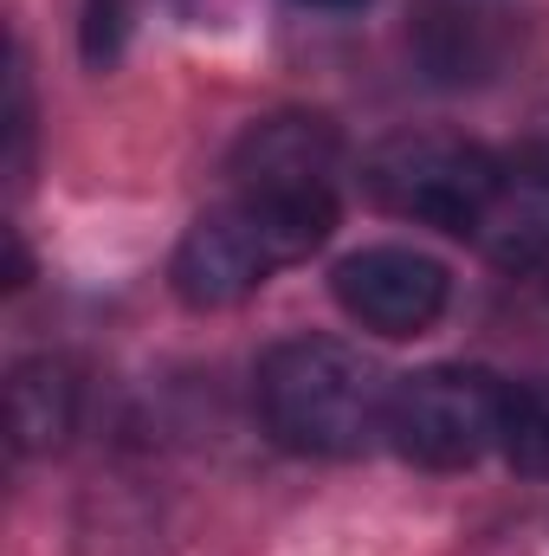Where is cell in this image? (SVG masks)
<instances>
[{"instance_id":"obj_9","label":"cell","mask_w":549,"mask_h":556,"mask_svg":"<svg viewBox=\"0 0 549 556\" xmlns=\"http://www.w3.org/2000/svg\"><path fill=\"white\" fill-rule=\"evenodd\" d=\"M505 459L531 479H549V376L544 382H524L511 389V408H505Z\"/></svg>"},{"instance_id":"obj_11","label":"cell","mask_w":549,"mask_h":556,"mask_svg":"<svg viewBox=\"0 0 549 556\" xmlns=\"http://www.w3.org/2000/svg\"><path fill=\"white\" fill-rule=\"evenodd\" d=\"M310 7H362V0H310Z\"/></svg>"},{"instance_id":"obj_3","label":"cell","mask_w":549,"mask_h":556,"mask_svg":"<svg viewBox=\"0 0 549 556\" xmlns=\"http://www.w3.org/2000/svg\"><path fill=\"white\" fill-rule=\"evenodd\" d=\"M498 181H505V168L478 142L446 137V130H401L362 155V194L382 214L459 233V240H472Z\"/></svg>"},{"instance_id":"obj_10","label":"cell","mask_w":549,"mask_h":556,"mask_svg":"<svg viewBox=\"0 0 549 556\" xmlns=\"http://www.w3.org/2000/svg\"><path fill=\"white\" fill-rule=\"evenodd\" d=\"M518 168H531V175H544V181H549V104L537 111V117H531V130H524Z\"/></svg>"},{"instance_id":"obj_1","label":"cell","mask_w":549,"mask_h":556,"mask_svg":"<svg viewBox=\"0 0 549 556\" xmlns=\"http://www.w3.org/2000/svg\"><path fill=\"white\" fill-rule=\"evenodd\" d=\"M336 227V194H233L227 207L201 214L175 247V291L194 311H220L253 298L259 285L297 260H310Z\"/></svg>"},{"instance_id":"obj_8","label":"cell","mask_w":549,"mask_h":556,"mask_svg":"<svg viewBox=\"0 0 549 556\" xmlns=\"http://www.w3.org/2000/svg\"><path fill=\"white\" fill-rule=\"evenodd\" d=\"M72 415H78V382L59 363H20L13 369V446L20 453L59 446L72 433Z\"/></svg>"},{"instance_id":"obj_5","label":"cell","mask_w":549,"mask_h":556,"mask_svg":"<svg viewBox=\"0 0 549 556\" xmlns=\"http://www.w3.org/2000/svg\"><path fill=\"white\" fill-rule=\"evenodd\" d=\"M330 291H336V304L362 330H375V337H420L446 311L452 278H446L439 260H426L413 247H362V253L336 260Z\"/></svg>"},{"instance_id":"obj_6","label":"cell","mask_w":549,"mask_h":556,"mask_svg":"<svg viewBox=\"0 0 549 556\" xmlns=\"http://www.w3.org/2000/svg\"><path fill=\"white\" fill-rule=\"evenodd\" d=\"M336 155H343V137L330 117L284 111L233 142L227 175L240 181V194H304V188H330Z\"/></svg>"},{"instance_id":"obj_4","label":"cell","mask_w":549,"mask_h":556,"mask_svg":"<svg viewBox=\"0 0 549 556\" xmlns=\"http://www.w3.org/2000/svg\"><path fill=\"white\" fill-rule=\"evenodd\" d=\"M505 408H511V389L491 369L433 363V369H413L388 389L382 433L395 440L401 459L452 472V466H472L485 446L505 440Z\"/></svg>"},{"instance_id":"obj_2","label":"cell","mask_w":549,"mask_h":556,"mask_svg":"<svg viewBox=\"0 0 549 556\" xmlns=\"http://www.w3.org/2000/svg\"><path fill=\"white\" fill-rule=\"evenodd\" d=\"M259 415L266 433L291 453L349 459L382 433L388 382L362 350L336 337H291L259 363Z\"/></svg>"},{"instance_id":"obj_7","label":"cell","mask_w":549,"mask_h":556,"mask_svg":"<svg viewBox=\"0 0 549 556\" xmlns=\"http://www.w3.org/2000/svg\"><path fill=\"white\" fill-rule=\"evenodd\" d=\"M472 247L505 266V273H531V266H549V181L531 175V168H505L498 194L485 201L478 227H472Z\"/></svg>"}]
</instances>
